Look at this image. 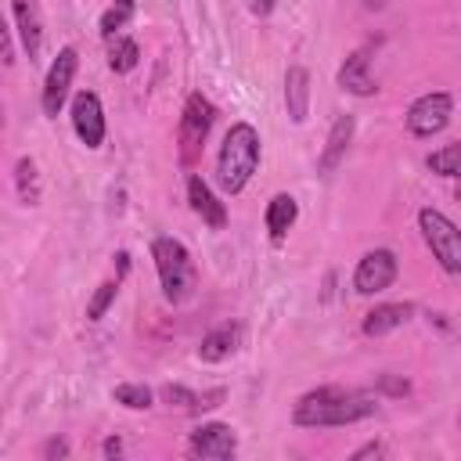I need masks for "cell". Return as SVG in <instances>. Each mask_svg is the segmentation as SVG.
<instances>
[{
    "mask_svg": "<svg viewBox=\"0 0 461 461\" xmlns=\"http://www.w3.org/2000/svg\"><path fill=\"white\" fill-rule=\"evenodd\" d=\"M371 414H375V400L367 393L342 389V385H321L295 400L292 421L303 429H328V425H353Z\"/></svg>",
    "mask_w": 461,
    "mask_h": 461,
    "instance_id": "cell-1",
    "label": "cell"
},
{
    "mask_svg": "<svg viewBox=\"0 0 461 461\" xmlns=\"http://www.w3.org/2000/svg\"><path fill=\"white\" fill-rule=\"evenodd\" d=\"M259 166V133L252 122H234L220 144V155H216V180L227 194H238L245 191V184L252 180Z\"/></svg>",
    "mask_w": 461,
    "mask_h": 461,
    "instance_id": "cell-2",
    "label": "cell"
},
{
    "mask_svg": "<svg viewBox=\"0 0 461 461\" xmlns=\"http://www.w3.org/2000/svg\"><path fill=\"white\" fill-rule=\"evenodd\" d=\"M151 259H155V270H158V281H162V295L169 303H184L194 292V281H198L187 245L176 241V238H155L151 241Z\"/></svg>",
    "mask_w": 461,
    "mask_h": 461,
    "instance_id": "cell-3",
    "label": "cell"
},
{
    "mask_svg": "<svg viewBox=\"0 0 461 461\" xmlns=\"http://www.w3.org/2000/svg\"><path fill=\"white\" fill-rule=\"evenodd\" d=\"M216 122V108L205 94H187L184 112H180V126H176V144H180V162L194 166L202 158V148L209 140V130Z\"/></svg>",
    "mask_w": 461,
    "mask_h": 461,
    "instance_id": "cell-4",
    "label": "cell"
},
{
    "mask_svg": "<svg viewBox=\"0 0 461 461\" xmlns=\"http://www.w3.org/2000/svg\"><path fill=\"white\" fill-rule=\"evenodd\" d=\"M418 227H421L425 245H429L432 256L439 259V267H443L447 274H457V270H461V238H457L454 220H447L439 209H421V212H418Z\"/></svg>",
    "mask_w": 461,
    "mask_h": 461,
    "instance_id": "cell-5",
    "label": "cell"
},
{
    "mask_svg": "<svg viewBox=\"0 0 461 461\" xmlns=\"http://www.w3.org/2000/svg\"><path fill=\"white\" fill-rule=\"evenodd\" d=\"M76 65H79V54H76V47H61L58 50V58L50 61V68H47V79H43V94H40V104H43V112L54 119L61 108H65V101H68V90H72V76H76Z\"/></svg>",
    "mask_w": 461,
    "mask_h": 461,
    "instance_id": "cell-6",
    "label": "cell"
},
{
    "mask_svg": "<svg viewBox=\"0 0 461 461\" xmlns=\"http://www.w3.org/2000/svg\"><path fill=\"white\" fill-rule=\"evenodd\" d=\"M450 115H454V97L447 90H432L407 108V130L414 137H432L450 122Z\"/></svg>",
    "mask_w": 461,
    "mask_h": 461,
    "instance_id": "cell-7",
    "label": "cell"
},
{
    "mask_svg": "<svg viewBox=\"0 0 461 461\" xmlns=\"http://www.w3.org/2000/svg\"><path fill=\"white\" fill-rule=\"evenodd\" d=\"M396 270H400V263L389 249H371L353 270V288L360 295H378L396 281Z\"/></svg>",
    "mask_w": 461,
    "mask_h": 461,
    "instance_id": "cell-8",
    "label": "cell"
},
{
    "mask_svg": "<svg viewBox=\"0 0 461 461\" xmlns=\"http://www.w3.org/2000/svg\"><path fill=\"white\" fill-rule=\"evenodd\" d=\"M72 130L86 148H101L104 140V108L94 90H79L72 97Z\"/></svg>",
    "mask_w": 461,
    "mask_h": 461,
    "instance_id": "cell-9",
    "label": "cell"
},
{
    "mask_svg": "<svg viewBox=\"0 0 461 461\" xmlns=\"http://www.w3.org/2000/svg\"><path fill=\"white\" fill-rule=\"evenodd\" d=\"M191 454L194 457H205V461H227V457H234V450H238V436H234V429L230 425H223V421H209V425H198L194 432H191Z\"/></svg>",
    "mask_w": 461,
    "mask_h": 461,
    "instance_id": "cell-10",
    "label": "cell"
},
{
    "mask_svg": "<svg viewBox=\"0 0 461 461\" xmlns=\"http://www.w3.org/2000/svg\"><path fill=\"white\" fill-rule=\"evenodd\" d=\"M187 202H191V209L202 216L205 227H212V230H223V227H227V205L212 194V187H209L198 173L187 176Z\"/></svg>",
    "mask_w": 461,
    "mask_h": 461,
    "instance_id": "cell-11",
    "label": "cell"
},
{
    "mask_svg": "<svg viewBox=\"0 0 461 461\" xmlns=\"http://www.w3.org/2000/svg\"><path fill=\"white\" fill-rule=\"evenodd\" d=\"M11 7H14L22 47H25L29 61H36L40 50H43V11H40V0H11Z\"/></svg>",
    "mask_w": 461,
    "mask_h": 461,
    "instance_id": "cell-12",
    "label": "cell"
},
{
    "mask_svg": "<svg viewBox=\"0 0 461 461\" xmlns=\"http://www.w3.org/2000/svg\"><path fill=\"white\" fill-rule=\"evenodd\" d=\"M353 130H357L353 115H339V119L331 122L328 140H324V151H321V158H317V173H321V176H331V173L339 169V162L346 158V148H349V140H353Z\"/></svg>",
    "mask_w": 461,
    "mask_h": 461,
    "instance_id": "cell-13",
    "label": "cell"
},
{
    "mask_svg": "<svg viewBox=\"0 0 461 461\" xmlns=\"http://www.w3.org/2000/svg\"><path fill=\"white\" fill-rule=\"evenodd\" d=\"M371 50L367 47H360V50H353L346 61H342V68H339V86L342 90H349V94H357V97H371L375 90H378V83L371 79V72H367V58Z\"/></svg>",
    "mask_w": 461,
    "mask_h": 461,
    "instance_id": "cell-14",
    "label": "cell"
},
{
    "mask_svg": "<svg viewBox=\"0 0 461 461\" xmlns=\"http://www.w3.org/2000/svg\"><path fill=\"white\" fill-rule=\"evenodd\" d=\"M241 346V324H216L212 331H205L202 335V346H198V357L205 360V364H220V360H227L234 349Z\"/></svg>",
    "mask_w": 461,
    "mask_h": 461,
    "instance_id": "cell-15",
    "label": "cell"
},
{
    "mask_svg": "<svg viewBox=\"0 0 461 461\" xmlns=\"http://www.w3.org/2000/svg\"><path fill=\"white\" fill-rule=\"evenodd\" d=\"M285 108L292 122H306L310 115V72L303 65H292L285 72Z\"/></svg>",
    "mask_w": 461,
    "mask_h": 461,
    "instance_id": "cell-16",
    "label": "cell"
},
{
    "mask_svg": "<svg viewBox=\"0 0 461 461\" xmlns=\"http://www.w3.org/2000/svg\"><path fill=\"white\" fill-rule=\"evenodd\" d=\"M411 313H414L411 303H382V306H375V310L364 317V335H371V339L389 335V331L403 328V324L411 321Z\"/></svg>",
    "mask_w": 461,
    "mask_h": 461,
    "instance_id": "cell-17",
    "label": "cell"
},
{
    "mask_svg": "<svg viewBox=\"0 0 461 461\" xmlns=\"http://www.w3.org/2000/svg\"><path fill=\"white\" fill-rule=\"evenodd\" d=\"M299 220V205H295V198L292 194H274L270 202H267V230H270V241L274 245H281L285 241V234L292 230V223Z\"/></svg>",
    "mask_w": 461,
    "mask_h": 461,
    "instance_id": "cell-18",
    "label": "cell"
},
{
    "mask_svg": "<svg viewBox=\"0 0 461 461\" xmlns=\"http://www.w3.org/2000/svg\"><path fill=\"white\" fill-rule=\"evenodd\" d=\"M137 61H140V47H137L130 36H112L108 68H112V72H130V68H137Z\"/></svg>",
    "mask_w": 461,
    "mask_h": 461,
    "instance_id": "cell-19",
    "label": "cell"
},
{
    "mask_svg": "<svg viewBox=\"0 0 461 461\" xmlns=\"http://www.w3.org/2000/svg\"><path fill=\"white\" fill-rule=\"evenodd\" d=\"M14 184H18V198L25 205H40V173H36V162L32 158H18Z\"/></svg>",
    "mask_w": 461,
    "mask_h": 461,
    "instance_id": "cell-20",
    "label": "cell"
},
{
    "mask_svg": "<svg viewBox=\"0 0 461 461\" xmlns=\"http://www.w3.org/2000/svg\"><path fill=\"white\" fill-rule=\"evenodd\" d=\"M133 11H137V0H115V4L101 14V36H104V40L119 36V29H126V25H130Z\"/></svg>",
    "mask_w": 461,
    "mask_h": 461,
    "instance_id": "cell-21",
    "label": "cell"
},
{
    "mask_svg": "<svg viewBox=\"0 0 461 461\" xmlns=\"http://www.w3.org/2000/svg\"><path fill=\"white\" fill-rule=\"evenodd\" d=\"M119 285H122V277H108V281H101V285H97V292H94V295H90V303H86V317H90V321H101V317L108 313V306L115 303Z\"/></svg>",
    "mask_w": 461,
    "mask_h": 461,
    "instance_id": "cell-22",
    "label": "cell"
},
{
    "mask_svg": "<svg viewBox=\"0 0 461 461\" xmlns=\"http://www.w3.org/2000/svg\"><path fill=\"white\" fill-rule=\"evenodd\" d=\"M112 396H115V403H122L130 411H148L151 407V389L140 385V382H122V385L112 389Z\"/></svg>",
    "mask_w": 461,
    "mask_h": 461,
    "instance_id": "cell-23",
    "label": "cell"
},
{
    "mask_svg": "<svg viewBox=\"0 0 461 461\" xmlns=\"http://www.w3.org/2000/svg\"><path fill=\"white\" fill-rule=\"evenodd\" d=\"M457 166H461V144H443L439 151L429 155V169L439 176H457Z\"/></svg>",
    "mask_w": 461,
    "mask_h": 461,
    "instance_id": "cell-24",
    "label": "cell"
},
{
    "mask_svg": "<svg viewBox=\"0 0 461 461\" xmlns=\"http://www.w3.org/2000/svg\"><path fill=\"white\" fill-rule=\"evenodd\" d=\"M14 61V47H11V32L4 25V14H0V65H11Z\"/></svg>",
    "mask_w": 461,
    "mask_h": 461,
    "instance_id": "cell-25",
    "label": "cell"
},
{
    "mask_svg": "<svg viewBox=\"0 0 461 461\" xmlns=\"http://www.w3.org/2000/svg\"><path fill=\"white\" fill-rule=\"evenodd\" d=\"M385 454V447L382 443H364L360 450H353V461H364V457H382Z\"/></svg>",
    "mask_w": 461,
    "mask_h": 461,
    "instance_id": "cell-26",
    "label": "cell"
},
{
    "mask_svg": "<svg viewBox=\"0 0 461 461\" xmlns=\"http://www.w3.org/2000/svg\"><path fill=\"white\" fill-rule=\"evenodd\" d=\"M43 454H47V457H54V454L65 457V454H68V443H65V439H50V443L43 447Z\"/></svg>",
    "mask_w": 461,
    "mask_h": 461,
    "instance_id": "cell-27",
    "label": "cell"
},
{
    "mask_svg": "<svg viewBox=\"0 0 461 461\" xmlns=\"http://www.w3.org/2000/svg\"><path fill=\"white\" fill-rule=\"evenodd\" d=\"M382 389H389V393H396V396H403L411 385L407 382H396V378H382Z\"/></svg>",
    "mask_w": 461,
    "mask_h": 461,
    "instance_id": "cell-28",
    "label": "cell"
},
{
    "mask_svg": "<svg viewBox=\"0 0 461 461\" xmlns=\"http://www.w3.org/2000/svg\"><path fill=\"white\" fill-rule=\"evenodd\" d=\"M274 7H277V0H252V11H256L259 18H267Z\"/></svg>",
    "mask_w": 461,
    "mask_h": 461,
    "instance_id": "cell-29",
    "label": "cell"
},
{
    "mask_svg": "<svg viewBox=\"0 0 461 461\" xmlns=\"http://www.w3.org/2000/svg\"><path fill=\"white\" fill-rule=\"evenodd\" d=\"M119 450H122V443H119V439H104V454H108V457H115Z\"/></svg>",
    "mask_w": 461,
    "mask_h": 461,
    "instance_id": "cell-30",
    "label": "cell"
},
{
    "mask_svg": "<svg viewBox=\"0 0 461 461\" xmlns=\"http://www.w3.org/2000/svg\"><path fill=\"white\" fill-rule=\"evenodd\" d=\"M382 4H385V0H364V7H371V11H375V7H382Z\"/></svg>",
    "mask_w": 461,
    "mask_h": 461,
    "instance_id": "cell-31",
    "label": "cell"
},
{
    "mask_svg": "<svg viewBox=\"0 0 461 461\" xmlns=\"http://www.w3.org/2000/svg\"><path fill=\"white\" fill-rule=\"evenodd\" d=\"M0 122H4V115H0Z\"/></svg>",
    "mask_w": 461,
    "mask_h": 461,
    "instance_id": "cell-32",
    "label": "cell"
}]
</instances>
